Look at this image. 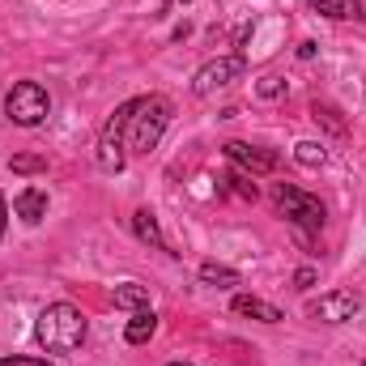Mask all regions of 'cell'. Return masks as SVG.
Returning <instances> with one entry per match:
<instances>
[{
    "label": "cell",
    "mask_w": 366,
    "mask_h": 366,
    "mask_svg": "<svg viewBox=\"0 0 366 366\" xmlns=\"http://www.w3.org/2000/svg\"><path fill=\"white\" fill-rule=\"evenodd\" d=\"M171 124V102L162 94H145V98H128V124H124V149L132 154H149L158 149L162 132Z\"/></svg>",
    "instance_id": "6da1fadb"
},
{
    "label": "cell",
    "mask_w": 366,
    "mask_h": 366,
    "mask_svg": "<svg viewBox=\"0 0 366 366\" xmlns=\"http://www.w3.org/2000/svg\"><path fill=\"white\" fill-rule=\"evenodd\" d=\"M34 341L47 350V354H73L81 350L86 341V320L73 302H51L39 311V324H34Z\"/></svg>",
    "instance_id": "7a4b0ae2"
},
{
    "label": "cell",
    "mask_w": 366,
    "mask_h": 366,
    "mask_svg": "<svg viewBox=\"0 0 366 366\" xmlns=\"http://www.w3.org/2000/svg\"><path fill=\"white\" fill-rule=\"evenodd\" d=\"M273 200H277V209L302 230V239L324 230V217H328V213H324V200H320V196H311V192H302V187H294V183H277Z\"/></svg>",
    "instance_id": "3957f363"
},
{
    "label": "cell",
    "mask_w": 366,
    "mask_h": 366,
    "mask_svg": "<svg viewBox=\"0 0 366 366\" xmlns=\"http://www.w3.org/2000/svg\"><path fill=\"white\" fill-rule=\"evenodd\" d=\"M47 111H51V98H47V90H43L39 81H17V86L9 90V98H4V115H9L17 128L43 124Z\"/></svg>",
    "instance_id": "277c9868"
},
{
    "label": "cell",
    "mask_w": 366,
    "mask_h": 366,
    "mask_svg": "<svg viewBox=\"0 0 366 366\" xmlns=\"http://www.w3.org/2000/svg\"><path fill=\"white\" fill-rule=\"evenodd\" d=\"M124 124H128V102L102 124V137H98V167L107 175H119L124 171Z\"/></svg>",
    "instance_id": "5b68a950"
},
{
    "label": "cell",
    "mask_w": 366,
    "mask_h": 366,
    "mask_svg": "<svg viewBox=\"0 0 366 366\" xmlns=\"http://www.w3.org/2000/svg\"><path fill=\"white\" fill-rule=\"evenodd\" d=\"M307 311L320 320V324H345L362 311V298L354 290H332V294H320L315 302H307Z\"/></svg>",
    "instance_id": "8992f818"
},
{
    "label": "cell",
    "mask_w": 366,
    "mask_h": 366,
    "mask_svg": "<svg viewBox=\"0 0 366 366\" xmlns=\"http://www.w3.org/2000/svg\"><path fill=\"white\" fill-rule=\"evenodd\" d=\"M243 69H247V60L243 56H222V60H209L196 77H192V90L200 94H213V90H222V86H230V81H239L243 77Z\"/></svg>",
    "instance_id": "52a82bcc"
},
{
    "label": "cell",
    "mask_w": 366,
    "mask_h": 366,
    "mask_svg": "<svg viewBox=\"0 0 366 366\" xmlns=\"http://www.w3.org/2000/svg\"><path fill=\"white\" fill-rule=\"evenodd\" d=\"M226 158L234 167H243L247 175H273L277 167H281V158H277L273 149H260V145H247V141H230L226 145Z\"/></svg>",
    "instance_id": "ba28073f"
},
{
    "label": "cell",
    "mask_w": 366,
    "mask_h": 366,
    "mask_svg": "<svg viewBox=\"0 0 366 366\" xmlns=\"http://www.w3.org/2000/svg\"><path fill=\"white\" fill-rule=\"evenodd\" d=\"M13 213H17L26 226H39V222L47 217V192H43V187H26V192H17Z\"/></svg>",
    "instance_id": "9c48e42d"
},
{
    "label": "cell",
    "mask_w": 366,
    "mask_h": 366,
    "mask_svg": "<svg viewBox=\"0 0 366 366\" xmlns=\"http://www.w3.org/2000/svg\"><path fill=\"white\" fill-rule=\"evenodd\" d=\"M234 311H239V315H252V320H260V324H281V320H285L281 307L256 298V294H239V298H234Z\"/></svg>",
    "instance_id": "30bf717a"
},
{
    "label": "cell",
    "mask_w": 366,
    "mask_h": 366,
    "mask_svg": "<svg viewBox=\"0 0 366 366\" xmlns=\"http://www.w3.org/2000/svg\"><path fill=\"white\" fill-rule=\"evenodd\" d=\"M132 230H137V239H141V243H149V247L167 252V239H162V230H158V217H154L149 209H137V213H132Z\"/></svg>",
    "instance_id": "8fae6325"
},
{
    "label": "cell",
    "mask_w": 366,
    "mask_h": 366,
    "mask_svg": "<svg viewBox=\"0 0 366 366\" xmlns=\"http://www.w3.org/2000/svg\"><path fill=\"white\" fill-rule=\"evenodd\" d=\"M158 332V315L149 311V307H141L132 320H128V328H124V337H128V345H145L149 337Z\"/></svg>",
    "instance_id": "7c38bea8"
},
{
    "label": "cell",
    "mask_w": 366,
    "mask_h": 366,
    "mask_svg": "<svg viewBox=\"0 0 366 366\" xmlns=\"http://www.w3.org/2000/svg\"><path fill=\"white\" fill-rule=\"evenodd\" d=\"M200 281H204V285H217V290H234V285H243L239 269H230V264H213V260L200 264Z\"/></svg>",
    "instance_id": "4fadbf2b"
},
{
    "label": "cell",
    "mask_w": 366,
    "mask_h": 366,
    "mask_svg": "<svg viewBox=\"0 0 366 366\" xmlns=\"http://www.w3.org/2000/svg\"><path fill=\"white\" fill-rule=\"evenodd\" d=\"M115 307H124V311H141V307H149V290L145 285H137V281H124V285H115Z\"/></svg>",
    "instance_id": "5bb4252c"
},
{
    "label": "cell",
    "mask_w": 366,
    "mask_h": 366,
    "mask_svg": "<svg viewBox=\"0 0 366 366\" xmlns=\"http://www.w3.org/2000/svg\"><path fill=\"white\" fill-rule=\"evenodd\" d=\"M311 9L324 13V17H332V21H341V17L358 13V0H311Z\"/></svg>",
    "instance_id": "9a60e30c"
},
{
    "label": "cell",
    "mask_w": 366,
    "mask_h": 366,
    "mask_svg": "<svg viewBox=\"0 0 366 366\" xmlns=\"http://www.w3.org/2000/svg\"><path fill=\"white\" fill-rule=\"evenodd\" d=\"M324 158H328V154H324V145H315V141H298V145H294V162H298V167H311V171H315V167H324Z\"/></svg>",
    "instance_id": "2e32d148"
},
{
    "label": "cell",
    "mask_w": 366,
    "mask_h": 366,
    "mask_svg": "<svg viewBox=\"0 0 366 366\" xmlns=\"http://www.w3.org/2000/svg\"><path fill=\"white\" fill-rule=\"evenodd\" d=\"M43 167H47V158H43V154H17V158H13V171H17V175L43 171Z\"/></svg>",
    "instance_id": "e0dca14e"
},
{
    "label": "cell",
    "mask_w": 366,
    "mask_h": 366,
    "mask_svg": "<svg viewBox=\"0 0 366 366\" xmlns=\"http://www.w3.org/2000/svg\"><path fill=\"white\" fill-rule=\"evenodd\" d=\"M230 183H234V192H239V196H247V200H256V183L247 179L243 171H234V175H230Z\"/></svg>",
    "instance_id": "ac0fdd59"
},
{
    "label": "cell",
    "mask_w": 366,
    "mask_h": 366,
    "mask_svg": "<svg viewBox=\"0 0 366 366\" xmlns=\"http://www.w3.org/2000/svg\"><path fill=\"white\" fill-rule=\"evenodd\" d=\"M260 94H264V98H281V94H285V81H281V77H264V81H260Z\"/></svg>",
    "instance_id": "d6986e66"
},
{
    "label": "cell",
    "mask_w": 366,
    "mask_h": 366,
    "mask_svg": "<svg viewBox=\"0 0 366 366\" xmlns=\"http://www.w3.org/2000/svg\"><path fill=\"white\" fill-rule=\"evenodd\" d=\"M0 366H51V362H43V358H21V354H13V358H0Z\"/></svg>",
    "instance_id": "ffe728a7"
},
{
    "label": "cell",
    "mask_w": 366,
    "mask_h": 366,
    "mask_svg": "<svg viewBox=\"0 0 366 366\" xmlns=\"http://www.w3.org/2000/svg\"><path fill=\"white\" fill-rule=\"evenodd\" d=\"M311 281H315V269H298V273H294V285H298V290H307Z\"/></svg>",
    "instance_id": "44dd1931"
},
{
    "label": "cell",
    "mask_w": 366,
    "mask_h": 366,
    "mask_svg": "<svg viewBox=\"0 0 366 366\" xmlns=\"http://www.w3.org/2000/svg\"><path fill=\"white\" fill-rule=\"evenodd\" d=\"M4 226H9V204H4V196H0V234H4Z\"/></svg>",
    "instance_id": "7402d4cb"
},
{
    "label": "cell",
    "mask_w": 366,
    "mask_h": 366,
    "mask_svg": "<svg viewBox=\"0 0 366 366\" xmlns=\"http://www.w3.org/2000/svg\"><path fill=\"white\" fill-rule=\"evenodd\" d=\"M167 366H192V362H167Z\"/></svg>",
    "instance_id": "603a6c76"
},
{
    "label": "cell",
    "mask_w": 366,
    "mask_h": 366,
    "mask_svg": "<svg viewBox=\"0 0 366 366\" xmlns=\"http://www.w3.org/2000/svg\"><path fill=\"white\" fill-rule=\"evenodd\" d=\"M183 4H187V0H183Z\"/></svg>",
    "instance_id": "cb8c5ba5"
},
{
    "label": "cell",
    "mask_w": 366,
    "mask_h": 366,
    "mask_svg": "<svg viewBox=\"0 0 366 366\" xmlns=\"http://www.w3.org/2000/svg\"><path fill=\"white\" fill-rule=\"evenodd\" d=\"M362 366H366V362H362Z\"/></svg>",
    "instance_id": "d4e9b609"
}]
</instances>
